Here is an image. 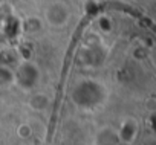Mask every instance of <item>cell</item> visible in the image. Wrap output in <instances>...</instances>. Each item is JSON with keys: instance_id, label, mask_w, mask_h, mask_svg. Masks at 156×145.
<instances>
[{"instance_id": "6da1fadb", "label": "cell", "mask_w": 156, "mask_h": 145, "mask_svg": "<svg viewBox=\"0 0 156 145\" xmlns=\"http://www.w3.org/2000/svg\"><path fill=\"white\" fill-rule=\"evenodd\" d=\"M12 74H14L12 83H16L25 92H29L31 89H34V86L40 80V70L31 61H25L23 64H20L19 69L12 72Z\"/></svg>"}, {"instance_id": "7a4b0ae2", "label": "cell", "mask_w": 156, "mask_h": 145, "mask_svg": "<svg viewBox=\"0 0 156 145\" xmlns=\"http://www.w3.org/2000/svg\"><path fill=\"white\" fill-rule=\"evenodd\" d=\"M70 11L63 3H52L44 9V19L46 22L54 28H61L69 22Z\"/></svg>"}, {"instance_id": "3957f363", "label": "cell", "mask_w": 156, "mask_h": 145, "mask_svg": "<svg viewBox=\"0 0 156 145\" xmlns=\"http://www.w3.org/2000/svg\"><path fill=\"white\" fill-rule=\"evenodd\" d=\"M49 98L44 95V93H34L31 98H29V107L35 112H43L44 109H48L49 105Z\"/></svg>"}, {"instance_id": "277c9868", "label": "cell", "mask_w": 156, "mask_h": 145, "mask_svg": "<svg viewBox=\"0 0 156 145\" xmlns=\"http://www.w3.org/2000/svg\"><path fill=\"white\" fill-rule=\"evenodd\" d=\"M25 31L29 32V34H34V32H38L41 29V20L38 17H28L25 20Z\"/></svg>"}, {"instance_id": "5b68a950", "label": "cell", "mask_w": 156, "mask_h": 145, "mask_svg": "<svg viewBox=\"0 0 156 145\" xmlns=\"http://www.w3.org/2000/svg\"><path fill=\"white\" fill-rule=\"evenodd\" d=\"M12 80H14V74H12V72H9V69H6V67L0 66V87L11 84Z\"/></svg>"}, {"instance_id": "8992f818", "label": "cell", "mask_w": 156, "mask_h": 145, "mask_svg": "<svg viewBox=\"0 0 156 145\" xmlns=\"http://www.w3.org/2000/svg\"><path fill=\"white\" fill-rule=\"evenodd\" d=\"M17 134L22 139H29L32 136V127L29 124H20L17 127Z\"/></svg>"}]
</instances>
